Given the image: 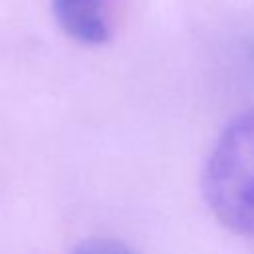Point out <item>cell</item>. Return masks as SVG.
Returning <instances> with one entry per match:
<instances>
[{"instance_id":"obj_1","label":"cell","mask_w":254,"mask_h":254,"mask_svg":"<svg viewBox=\"0 0 254 254\" xmlns=\"http://www.w3.org/2000/svg\"><path fill=\"white\" fill-rule=\"evenodd\" d=\"M202 194L222 226L254 238V111L236 115L218 135L202 171Z\"/></svg>"},{"instance_id":"obj_3","label":"cell","mask_w":254,"mask_h":254,"mask_svg":"<svg viewBox=\"0 0 254 254\" xmlns=\"http://www.w3.org/2000/svg\"><path fill=\"white\" fill-rule=\"evenodd\" d=\"M73 254H137V252L113 238H91L81 242L73 250Z\"/></svg>"},{"instance_id":"obj_2","label":"cell","mask_w":254,"mask_h":254,"mask_svg":"<svg viewBox=\"0 0 254 254\" xmlns=\"http://www.w3.org/2000/svg\"><path fill=\"white\" fill-rule=\"evenodd\" d=\"M107 0H52L54 14L67 36L81 44H103L109 38Z\"/></svg>"}]
</instances>
